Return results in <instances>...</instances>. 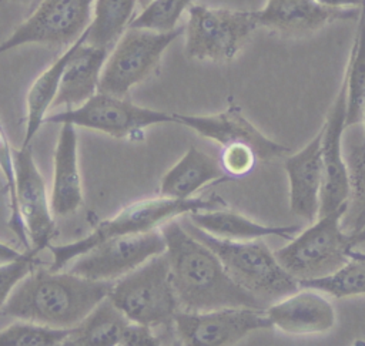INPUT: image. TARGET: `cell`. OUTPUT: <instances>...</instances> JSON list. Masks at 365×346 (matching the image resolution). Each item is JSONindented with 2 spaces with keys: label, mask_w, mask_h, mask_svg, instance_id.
<instances>
[{
  "label": "cell",
  "mask_w": 365,
  "mask_h": 346,
  "mask_svg": "<svg viewBox=\"0 0 365 346\" xmlns=\"http://www.w3.org/2000/svg\"><path fill=\"white\" fill-rule=\"evenodd\" d=\"M228 178L220 161L190 147L161 178L160 194L171 198H191L204 185Z\"/></svg>",
  "instance_id": "cell-21"
},
{
  "label": "cell",
  "mask_w": 365,
  "mask_h": 346,
  "mask_svg": "<svg viewBox=\"0 0 365 346\" xmlns=\"http://www.w3.org/2000/svg\"><path fill=\"white\" fill-rule=\"evenodd\" d=\"M362 124H364V140H362V144L365 145V104H364V110H362Z\"/></svg>",
  "instance_id": "cell-37"
},
{
  "label": "cell",
  "mask_w": 365,
  "mask_h": 346,
  "mask_svg": "<svg viewBox=\"0 0 365 346\" xmlns=\"http://www.w3.org/2000/svg\"><path fill=\"white\" fill-rule=\"evenodd\" d=\"M80 37L74 43H71L67 47V50L48 68H46L30 85L26 97L27 117H26V134H24L23 145H30L31 140L34 138V135L37 134V131L40 130L44 121L47 110L53 105L63 70L70 56L73 54L74 48L77 47Z\"/></svg>",
  "instance_id": "cell-24"
},
{
  "label": "cell",
  "mask_w": 365,
  "mask_h": 346,
  "mask_svg": "<svg viewBox=\"0 0 365 346\" xmlns=\"http://www.w3.org/2000/svg\"><path fill=\"white\" fill-rule=\"evenodd\" d=\"M73 124L96 130L114 138L141 135L143 130L164 122H175L174 114L137 105L125 97L97 91L83 104L63 112L46 115L43 124Z\"/></svg>",
  "instance_id": "cell-9"
},
{
  "label": "cell",
  "mask_w": 365,
  "mask_h": 346,
  "mask_svg": "<svg viewBox=\"0 0 365 346\" xmlns=\"http://www.w3.org/2000/svg\"><path fill=\"white\" fill-rule=\"evenodd\" d=\"M184 228L205 243L221 261L228 275L264 305L298 290L294 279L277 261L264 241H232L218 238L198 228L184 216Z\"/></svg>",
  "instance_id": "cell-4"
},
{
  "label": "cell",
  "mask_w": 365,
  "mask_h": 346,
  "mask_svg": "<svg viewBox=\"0 0 365 346\" xmlns=\"http://www.w3.org/2000/svg\"><path fill=\"white\" fill-rule=\"evenodd\" d=\"M359 24L346 64V127L362 120L365 104V10L359 11Z\"/></svg>",
  "instance_id": "cell-26"
},
{
  "label": "cell",
  "mask_w": 365,
  "mask_h": 346,
  "mask_svg": "<svg viewBox=\"0 0 365 346\" xmlns=\"http://www.w3.org/2000/svg\"><path fill=\"white\" fill-rule=\"evenodd\" d=\"M130 320L107 298L76 326L67 336L66 346H118Z\"/></svg>",
  "instance_id": "cell-23"
},
{
  "label": "cell",
  "mask_w": 365,
  "mask_h": 346,
  "mask_svg": "<svg viewBox=\"0 0 365 346\" xmlns=\"http://www.w3.org/2000/svg\"><path fill=\"white\" fill-rule=\"evenodd\" d=\"M174 120L194 130L201 137L218 142L221 147L232 142L248 144L261 161H271L289 152L285 145L265 137L245 118L237 104H230L225 111L211 115L174 114Z\"/></svg>",
  "instance_id": "cell-15"
},
{
  "label": "cell",
  "mask_w": 365,
  "mask_h": 346,
  "mask_svg": "<svg viewBox=\"0 0 365 346\" xmlns=\"http://www.w3.org/2000/svg\"><path fill=\"white\" fill-rule=\"evenodd\" d=\"M150 1H151V0H137V4H140L141 7H144V6H147Z\"/></svg>",
  "instance_id": "cell-39"
},
{
  "label": "cell",
  "mask_w": 365,
  "mask_h": 346,
  "mask_svg": "<svg viewBox=\"0 0 365 346\" xmlns=\"http://www.w3.org/2000/svg\"><path fill=\"white\" fill-rule=\"evenodd\" d=\"M257 27L255 11L190 6L184 28L185 54L200 61H230L242 50Z\"/></svg>",
  "instance_id": "cell-8"
},
{
  "label": "cell",
  "mask_w": 365,
  "mask_h": 346,
  "mask_svg": "<svg viewBox=\"0 0 365 346\" xmlns=\"http://www.w3.org/2000/svg\"><path fill=\"white\" fill-rule=\"evenodd\" d=\"M4 135H7V134H6V130H4V127H3V124H1V121H0V140H1Z\"/></svg>",
  "instance_id": "cell-38"
},
{
  "label": "cell",
  "mask_w": 365,
  "mask_h": 346,
  "mask_svg": "<svg viewBox=\"0 0 365 346\" xmlns=\"http://www.w3.org/2000/svg\"><path fill=\"white\" fill-rule=\"evenodd\" d=\"M192 0H151L141 13L130 21L128 27L148 28L154 31H171L177 28L181 14L191 6Z\"/></svg>",
  "instance_id": "cell-30"
},
{
  "label": "cell",
  "mask_w": 365,
  "mask_h": 346,
  "mask_svg": "<svg viewBox=\"0 0 365 346\" xmlns=\"http://www.w3.org/2000/svg\"><path fill=\"white\" fill-rule=\"evenodd\" d=\"M349 194L341 226L348 235H354L365 228V145L355 144L349 148L346 159Z\"/></svg>",
  "instance_id": "cell-27"
},
{
  "label": "cell",
  "mask_w": 365,
  "mask_h": 346,
  "mask_svg": "<svg viewBox=\"0 0 365 346\" xmlns=\"http://www.w3.org/2000/svg\"><path fill=\"white\" fill-rule=\"evenodd\" d=\"M17 209L24 222L30 245L36 252L46 249L54 234V219L46 182L36 165L30 145L13 150Z\"/></svg>",
  "instance_id": "cell-13"
},
{
  "label": "cell",
  "mask_w": 365,
  "mask_h": 346,
  "mask_svg": "<svg viewBox=\"0 0 365 346\" xmlns=\"http://www.w3.org/2000/svg\"><path fill=\"white\" fill-rule=\"evenodd\" d=\"M257 161L255 151L244 142H232L224 145L221 150L220 164L228 177H244L250 174Z\"/></svg>",
  "instance_id": "cell-32"
},
{
  "label": "cell",
  "mask_w": 365,
  "mask_h": 346,
  "mask_svg": "<svg viewBox=\"0 0 365 346\" xmlns=\"http://www.w3.org/2000/svg\"><path fill=\"white\" fill-rule=\"evenodd\" d=\"M171 285L185 312H207L222 308H264L252 293L241 288L225 271L218 256L192 236L175 218L160 225Z\"/></svg>",
  "instance_id": "cell-1"
},
{
  "label": "cell",
  "mask_w": 365,
  "mask_h": 346,
  "mask_svg": "<svg viewBox=\"0 0 365 346\" xmlns=\"http://www.w3.org/2000/svg\"><path fill=\"white\" fill-rule=\"evenodd\" d=\"M87 28L70 56L58 84L53 105L77 107L98 91V81L108 50L86 43Z\"/></svg>",
  "instance_id": "cell-19"
},
{
  "label": "cell",
  "mask_w": 365,
  "mask_h": 346,
  "mask_svg": "<svg viewBox=\"0 0 365 346\" xmlns=\"http://www.w3.org/2000/svg\"><path fill=\"white\" fill-rule=\"evenodd\" d=\"M165 251L160 229L108 238L77 256L70 272L93 281H115Z\"/></svg>",
  "instance_id": "cell-12"
},
{
  "label": "cell",
  "mask_w": 365,
  "mask_h": 346,
  "mask_svg": "<svg viewBox=\"0 0 365 346\" xmlns=\"http://www.w3.org/2000/svg\"><path fill=\"white\" fill-rule=\"evenodd\" d=\"M265 312L272 326L289 335L325 333L336 320L331 302L311 288L281 298Z\"/></svg>",
  "instance_id": "cell-17"
},
{
  "label": "cell",
  "mask_w": 365,
  "mask_h": 346,
  "mask_svg": "<svg viewBox=\"0 0 365 346\" xmlns=\"http://www.w3.org/2000/svg\"><path fill=\"white\" fill-rule=\"evenodd\" d=\"M299 288H311L335 298L365 295V253L351 251L348 261L336 272L309 281L298 282Z\"/></svg>",
  "instance_id": "cell-28"
},
{
  "label": "cell",
  "mask_w": 365,
  "mask_h": 346,
  "mask_svg": "<svg viewBox=\"0 0 365 346\" xmlns=\"http://www.w3.org/2000/svg\"><path fill=\"white\" fill-rule=\"evenodd\" d=\"M121 345L123 346H157V345H161V339L154 335L151 326L130 320L124 329Z\"/></svg>",
  "instance_id": "cell-33"
},
{
  "label": "cell",
  "mask_w": 365,
  "mask_h": 346,
  "mask_svg": "<svg viewBox=\"0 0 365 346\" xmlns=\"http://www.w3.org/2000/svg\"><path fill=\"white\" fill-rule=\"evenodd\" d=\"M70 330L19 319L0 330V346H58L64 345Z\"/></svg>",
  "instance_id": "cell-29"
},
{
  "label": "cell",
  "mask_w": 365,
  "mask_h": 346,
  "mask_svg": "<svg viewBox=\"0 0 365 346\" xmlns=\"http://www.w3.org/2000/svg\"><path fill=\"white\" fill-rule=\"evenodd\" d=\"M356 7H328L315 0H267L255 11L258 27H265L284 37H302L338 20H352Z\"/></svg>",
  "instance_id": "cell-16"
},
{
  "label": "cell",
  "mask_w": 365,
  "mask_h": 346,
  "mask_svg": "<svg viewBox=\"0 0 365 346\" xmlns=\"http://www.w3.org/2000/svg\"><path fill=\"white\" fill-rule=\"evenodd\" d=\"M346 74L328 117L321 128V154L324 182L319 199V215L332 212L346 204L349 194L348 168L342 155V134L346 128Z\"/></svg>",
  "instance_id": "cell-14"
},
{
  "label": "cell",
  "mask_w": 365,
  "mask_h": 346,
  "mask_svg": "<svg viewBox=\"0 0 365 346\" xmlns=\"http://www.w3.org/2000/svg\"><path fill=\"white\" fill-rule=\"evenodd\" d=\"M20 255H21L20 251L11 248L10 245H7L4 242H0V263L11 261V259H14V258H17Z\"/></svg>",
  "instance_id": "cell-35"
},
{
  "label": "cell",
  "mask_w": 365,
  "mask_h": 346,
  "mask_svg": "<svg viewBox=\"0 0 365 346\" xmlns=\"http://www.w3.org/2000/svg\"><path fill=\"white\" fill-rule=\"evenodd\" d=\"M53 159V185L50 205L54 215L73 214L83 204L81 177L77 157V132L73 124H60Z\"/></svg>",
  "instance_id": "cell-20"
},
{
  "label": "cell",
  "mask_w": 365,
  "mask_h": 346,
  "mask_svg": "<svg viewBox=\"0 0 365 346\" xmlns=\"http://www.w3.org/2000/svg\"><path fill=\"white\" fill-rule=\"evenodd\" d=\"M1 316H6V313H4V310L0 308V318H1Z\"/></svg>",
  "instance_id": "cell-41"
},
{
  "label": "cell",
  "mask_w": 365,
  "mask_h": 346,
  "mask_svg": "<svg viewBox=\"0 0 365 346\" xmlns=\"http://www.w3.org/2000/svg\"><path fill=\"white\" fill-rule=\"evenodd\" d=\"M344 211L345 205L319 215L315 224L274 252L279 265L294 279L301 282L324 278L345 265L354 245L341 226Z\"/></svg>",
  "instance_id": "cell-6"
},
{
  "label": "cell",
  "mask_w": 365,
  "mask_h": 346,
  "mask_svg": "<svg viewBox=\"0 0 365 346\" xmlns=\"http://www.w3.org/2000/svg\"><path fill=\"white\" fill-rule=\"evenodd\" d=\"M108 299L135 323L171 327L180 310L165 253L151 256L128 273L113 281Z\"/></svg>",
  "instance_id": "cell-5"
},
{
  "label": "cell",
  "mask_w": 365,
  "mask_h": 346,
  "mask_svg": "<svg viewBox=\"0 0 365 346\" xmlns=\"http://www.w3.org/2000/svg\"><path fill=\"white\" fill-rule=\"evenodd\" d=\"M0 1H13V3H29L30 0H0Z\"/></svg>",
  "instance_id": "cell-40"
},
{
  "label": "cell",
  "mask_w": 365,
  "mask_h": 346,
  "mask_svg": "<svg viewBox=\"0 0 365 346\" xmlns=\"http://www.w3.org/2000/svg\"><path fill=\"white\" fill-rule=\"evenodd\" d=\"M221 208H227V202L218 195H211L208 198H171L160 195L157 198H145L131 202L114 216L100 222L90 235L64 245L50 243L47 249L50 251L53 261L48 269L61 271L68 262L108 238L151 231L168 219L194 211Z\"/></svg>",
  "instance_id": "cell-3"
},
{
  "label": "cell",
  "mask_w": 365,
  "mask_h": 346,
  "mask_svg": "<svg viewBox=\"0 0 365 346\" xmlns=\"http://www.w3.org/2000/svg\"><path fill=\"white\" fill-rule=\"evenodd\" d=\"M284 167L289 181L291 211L305 221H314L318 216L324 182L321 130L301 151L289 155Z\"/></svg>",
  "instance_id": "cell-18"
},
{
  "label": "cell",
  "mask_w": 365,
  "mask_h": 346,
  "mask_svg": "<svg viewBox=\"0 0 365 346\" xmlns=\"http://www.w3.org/2000/svg\"><path fill=\"white\" fill-rule=\"evenodd\" d=\"M349 236H351V242H352L354 246L359 245V243H364L365 242V228L362 231L354 234V235H349Z\"/></svg>",
  "instance_id": "cell-36"
},
{
  "label": "cell",
  "mask_w": 365,
  "mask_h": 346,
  "mask_svg": "<svg viewBox=\"0 0 365 346\" xmlns=\"http://www.w3.org/2000/svg\"><path fill=\"white\" fill-rule=\"evenodd\" d=\"M315 1L328 7H339V9L361 7L365 10V0H315Z\"/></svg>",
  "instance_id": "cell-34"
},
{
  "label": "cell",
  "mask_w": 365,
  "mask_h": 346,
  "mask_svg": "<svg viewBox=\"0 0 365 346\" xmlns=\"http://www.w3.org/2000/svg\"><path fill=\"white\" fill-rule=\"evenodd\" d=\"M94 0H43L3 43L0 54L24 44L70 46L88 27Z\"/></svg>",
  "instance_id": "cell-11"
},
{
  "label": "cell",
  "mask_w": 365,
  "mask_h": 346,
  "mask_svg": "<svg viewBox=\"0 0 365 346\" xmlns=\"http://www.w3.org/2000/svg\"><path fill=\"white\" fill-rule=\"evenodd\" d=\"M175 337L190 346L235 345L254 330L272 327L264 308H222L207 312L178 310Z\"/></svg>",
  "instance_id": "cell-10"
},
{
  "label": "cell",
  "mask_w": 365,
  "mask_h": 346,
  "mask_svg": "<svg viewBox=\"0 0 365 346\" xmlns=\"http://www.w3.org/2000/svg\"><path fill=\"white\" fill-rule=\"evenodd\" d=\"M185 26L171 31L127 27L103 65L98 91L125 97L131 87L144 81L158 67L165 48L182 34Z\"/></svg>",
  "instance_id": "cell-7"
},
{
  "label": "cell",
  "mask_w": 365,
  "mask_h": 346,
  "mask_svg": "<svg viewBox=\"0 0 365 346\" xmlns=\"http://www.w3.org/2000/svg\"><path fill=\"white\" fill-rule=\"evenodd\" d=\"M198 228L207 231L211 235L232 241H250L259 239L264 236H279L291 239L301 231L299 225L287 226H268L248 219L247 216L230 211L227 208L194 211L184 215Z\"/></svg>",
  "instance_id": "cell-22"
},
{
  "label": "cell",
  "mask_w": 365,
  "mask_h": 346,
  "mask_svg": "<svg viewBox=\"0 0 365 346\" xmlns=\"http://www.w3.org/2000/svg\"><path fill=\"white\" fill-rule=\"evenodd\" d=\"M135 6L137 0H94L86 43L110 50L133 20Z\"/></svg>",
  "instance_id": "cell-25"
},
{
  "label": "cell",
  "mask_w": 365,
  "mask_h": 346,
  "mask_svg": "<svg viewBox=\"0 0 365 346\" xmlns=\"http://www.w3.org/2000/svg\"><path fill=\"white\" fill-rule=\"evenodd\" d=\"M113 281H93L70 271L34 268L11 292L6 315L54 327H73L110 295Z\"/></svg>",
  "instance_id": "cell-2"
},
{
  "label": "cell",
  "mask_w": 365,
  "mask_h": 346,
  "mask_svg": "<svg viewBox=\"0 0 365 346\" xmlns=\"http://www.w3.org/2000/svg\"><path fill=\"white\" fill-rule=\"evenodd\" d=\"M37 253L33 248L21 252L20 256L0 263V308L10 298L14 288L36 268Z\"/></svg>",
  "instance_id": "cell-31"
}]
</instances>
